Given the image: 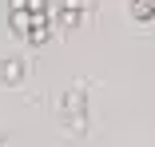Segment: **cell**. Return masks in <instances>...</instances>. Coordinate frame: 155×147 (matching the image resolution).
Masks as SVG:
<instances>
[{"label":"cell","mask_w":155,"mask_h":147,"mask_svg":"<svg viewBox=\"0 0 155 147\" xmlns=\"http://www.w3.org/2000/svg\"><path fill=\"white\" fill-rule=\"evenodd\" d=\"M84 12H87V0H60V12H56V20L64 24V28H76V24L84 20Z\"/></svg>","instance_id":"1"},{"label":"cell","mask_w":155,"mask_h":147,"mask_svg":"<svg viewBox=\"0 0 155 147\" xmlns=\"http://www.w3.org/2000/svg\"><path fill=\"white\" fill-rule=\"evenodd\" d=\"M135 20H155V0H131Z\"/></svg>","instance_id":"2"},{"label":"cell","mask_w":155,"mask_h":147,"mask_svg":"<svg viewBox=\"0 0 155 147\" xmlns=\"http://www.w3.org/2000/svg\"><path fill=\"white\" fill-rule=\"evenodd\" d=\"M20 72H24V68H20V60H4V64H0V80H4V83H16V80H20Z\"/></svg>","instance_id":"3"}]
</instances>
